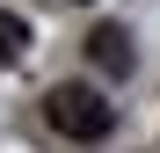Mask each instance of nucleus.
<instances>
[{"label":"nucleus","mask_w":160,"mask_h":153,"mask_svg":"<svg viewBox=\"0 0 160 153\" xmlns=\"http://www.w3.org/2000/svg\"><path fill=\"white\" fill-rule=\"evenodd\" d=\"M44 117H51V131H66L80 146H95V139L117 131V110L102 102V88H51L44 95Z\"/></svg>","instance_id":"1"},{"label":"nucleus","mask_w":160,"mask_h":153,"mask_svg":"<svg viewBox=\"0 0 160 153\" xmlns=\"http://www.w3.org/2000/svg\"><path fill=\"white\" fill-rule=\"evenodd\" d=\"M88 59H95V66H102V73L117 80V73H131V37L117 29V22H102V29L88 37Z\"/></svg>","instance_id":"2"},{"label":"nucleus","mask_w":160,"mask_h":153,"mask_svg":"<svg viewBox=\"0 0 160 153\" xmlns=\"http://www.w3.org/2000/svg\"><path fill=\"white\" fill-rule=\"evenodd\" d=\"M22 51H29V22L0 8V66H22Z\"/></svg>","instance_id":"3"}]
</instances>
